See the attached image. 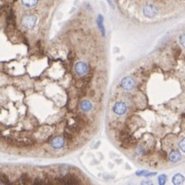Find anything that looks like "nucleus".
Here are the masks:
<instances>
[{
    "label": "nucleus",
    "mask_w": 185,
    "mask_h": 185,
    "mask_svg": "<svg viewBox=\"0 0 185 185\" xmlns=\"http://www.w3.org/2000/svg\"><path fill=\"white\" fill-rule=\"evenodd\" d=\"M74 71H75L76 75L84 76L88 73V71H89V66H88V64H86V62L79 61L74 66Z\"/></svg>",
    "instance_id": "f257e3e1"
},
{
    "label": "nucleus",
    "mask_w": 185,
    "mask_h": 185,
    "mask_svg": "<svg viewBox=\"0 0 185 185\" xmlns=\"http://www.w3.org/2000/svg\"><path fill=\"white\" fill-rule=\"evenodd\" d=\"M143 14L146 18H154L157 14V7L154 4H146L143 7Z\"/></svg>",
    "instance_id": "f03ea898"
},
{
    "label": "nucleus",
    "mask_w": 185,
    "mask_h": 185,
    "mask_svg": "<svg viewBox=\"0 0 185 185\" xmlns=\"http://www.w3.org/2000/svg\"><path fill=\"white\" fill-rule=\"evenodd\" d=\"M36 22H37V18L35 16H26L22 20V25L26 29H31L35 26Z\"/></svg>",
    "instance_id": "7ed1b4c3"
},
{
    "label": "nucleus",
    "mask_w": 185,
    "mask_h": 185,
    "mask_svg": "<svg viewBox=\"0 0 185 185\" xmlns=\"http://www.w3.org/2000/svg\"><path fill=\"white\" fill-rule=\"evenodd\" d=\"M126 110H128V106H126V103L123 102H117L114 104L113 106V111L118 114V115H122L124 113L126 112Z\"/></svg>",
    "instance_id": "20e7f679"
},
{
    "label": "nucleus",
    "mask_w": 185,
    "mask_h": 185,
    "mask_svg": "<svg viewBox=\"0 0 185 185\" xmlns=\"http://www.w3.org/2000/svg\"><path fill=\"white\" fill-rule=\"evenodd\" d=\"M121 86L124 90H132L135 86V81L134 79L130 76H126L121 80Z\"/></svg>",
    "instance_id": "39448f33"
},
{
    "label": "nucleus",
    "mask_w": 185,
    "mask_h": 185,
    "mask_svg": "<svg viewBox=\"0 0 185 185\" xmlns=\"http://www.w3.org/2000/svg\"><path fill=\"white\" fill-rule=\"evenodd\" d=\"M64 144H65V141L62 137H56L51 142V146L54 149H60V148H62L64 146Z\"/></svg>",
    "instance_id": "423d86ee"
},
{
    "label": "nucleus",
    "mask_w": 185,
    "mask_h": 185,
    "mask_svg": "<svg viewBox=\"0 0 185 185\" xmlns=\"http://www.w3.org/2000/svg\"><path fill=\"white\" fill-rule=\"evenodd\" d=\"M79 107H80V109L82 110V111H84V112H89V111L92 110V108H93V104H92V102L90 100H82L80 102Z\"/></svg>",
    "instance_id": "0eeeda50"
},
{
    "label": "nucleus",
    "mask_w": 185,
    "mask_h": 185,
    "mask_svg": "<svg viewBox=\"0 0 185 185\" xmlns=\"http://www.w3.org/2000/svg\"><path fill=\"white\" fill-rule=\"evenodd\" d=\"M172 182L174 185H181L184 182V177L181 174H176L172 179Z\"/></svg>",
    "instance_id": "6e6552de"
},
{
    "label": "nucleus",
    "mask_w": 185,
    "mask_h": 185,
    "mask_svg": "<svg viewBox=\"0 0 185 185\" xmlns=\"http://www.w3.org/2000/svg\"><path fill=\"white\" fill-rule=\"evenodd\" d=\"M180 158H181V154H180V152L177 150H173L169 155V159L171 161H173V163L179 161Z\"/></svg>",
    "instance_id": "1a4fd4ad"
},
{
    "label": "nucleus",
    "mask_w": 185,
    "mask_h": 185,
    "mask_svg": "<svg viewBox=\"0 0 185 185\" xmlns=\"http://www.w3.org/2000/svg\"><path fill=\"white\" fill-rule=\"evenodd\" d=\"M166 182H167V176L166 175H161L158 177V183H159V185H165Z\"/></svg>",
    "instance_id": "9d476101"
},
{
    "label": "nucleus",
    "mask_w": 185,
    "mask_h": 185,
    "mask_svg": "<svg viewBox=\"0 0 185 185\" xmlns=\"http://www.w3.org/2000/svg\"><path fill=\"white\" fill-rule=\"evenodd\" d=\"M23 4L25 6H28V7H32L37 4V1H23Z\"/></svg>",
    "instance_id": "9b49d317"
},
{
    "label": "nucleus",
    "mask_w": 185,
    "mask_h": 185,
    "mask_svg": "<svg viewBox=\"0 0 185 185\" xmlns=\"http://www.w3.org/2000/svg\"><path fill=\"white\" fill-rule=\"evenodd\" d=\"M179 41H180V43H181V45H182L183 47H185V33L180 35Z\"/></svg>",
    "instance_id": "f8f14e48"
},
{
    "label": "nucleus",
    "mask_w": 185,
    "mask_h": 185,
    "mask_svg": "<svg viewBox=\"0 0 185 185\" xmlns=\"http://www.w3.org/2000/svg\"><path fill=\"white\" fill-rule=\"evenodd\" d=\"M179 148L185 152V138H183V139L179 142Z\"/></svg>",
    "instance_id": "ddd939ff"
},
{
    "label": "nucleus",
    "mask_w": 185,
    "mask_h": 185,
    "mask_svg": "<svg viewBox=\"0 0 185 185\" xmlns=\"http://www.w3.org/2000/svg\"><path fill=\"white\" fill-rule=\"evenodd\" d=\"M141 185H153V183L151 181H142Z\"/></svg>",
    "instance_id": "4468645a"
},
{
    "label": "nucleus",
    "mask_w": 185,
    "mask_h": 185,
    "mask_svg": "<svg viewBox=\"0 0 185 185\" xmlns=\"http://www.w3.org/2000/svg\"><path fill=\"white\" fill-rule=\"evenodd\" d=\"M126 185H136V184H135V183H132V182H131V183H128Z\"/></svg>",
    "instance_id": "2eb2a0df"
}]
</instances>
